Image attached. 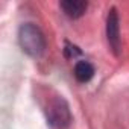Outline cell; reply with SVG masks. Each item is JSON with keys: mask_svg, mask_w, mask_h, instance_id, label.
<instances>
[{"mask_svg": "<svg viewBox=\"0 0 129 129\" xmlns=\"http://www.w3.org/2000/svg\"><path fill=\"white\" fill-rule=\"evenodd\" d=\"M18 43L24 53L38 58L46 50V38L41 29L32 23H24L18 29Z\"/></svg>", "mask_w": 129, "mask_h": 129, "instance_id": "1", "label": "cell"}, {"mask_svg": "<svg viewBox=\"0 0 129 129\" xmlns=\"http://www.w3.org/2000/svg\"><path fill=\"white\" fill-rule=\"evenodd\" d=\"M46 114H47L49 123L56 129H66L72 123L70 108H69L67 102L59 96L50 99L49 105L46 106Z\"/></svg>", "mask_w": 129, "mask_h": 129, "instance_id": "2", "label": "cell"}, {"mask_svg": "<svg viewBox=\"0 0 129 129\" xmlns=\"http://www.w3.org/2000/svg\"><path fill=\"white\" fill-rule=\"evenodd\" d=\"M118 15L115 8L109 9L108 14V20H106V37H108V43L112 49V52L115 55H118L120 52V34H118Z\"/></svg>", "mask_w": 129, "mask_h": 129, "instance_id": "3", "label": "cell"}, {"mask_svg": "<svg viewBox=\"0 0 129 129\" xmlns=\"http://www.w3.org/2000/svg\"><path fill=\"white\" fill-rule=\"evenodd\" d=\"M88 3L84 0H64L61 2V9L70 18H79L85 14Z\"/></svg>", "mask_w": 129, "mask_h": 129, "instance_id": "4", "label": "cell"}, {"mask_svg": "<svg viewBox=\"0 0 129 129\" xmlns=\"http://www.w3.org/2000/svg\"><path fill=\"white\" fill-rule=\"evenodd\" d=\"M75 76L79 82H88L94 76V67L88 61H79L75 66Z\"/></svg>", "mask_w": 129, "mask_h": 129, "instance_id": "5", "label": "cell"}]
</instances>
